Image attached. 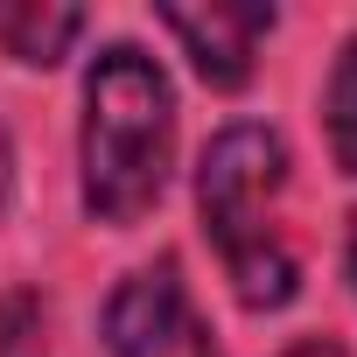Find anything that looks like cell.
Listing matches in <instances>:
<instances>
[{
  "label": "cell",
  "instance_id": "7",
  "mask_svg": "<svg viewBox=\"0 0 357 357\" xmlns=\"http://www.w3.org/2000/svg\"><path fill=\"white\" fill-rule=\"evenodd\" d=\"M8 190H15V147H8V126H0V211H8Z\"/></svg>",
  "mask_w": 357,
  "mask_h": 357
},
{
  "label": "cell",
  "instance_id": "4",
  "mask_svg": "<svg viewBox=\"0 0 357 357\" xmlns=\"http://www.w3.org/2000/svg\"><path fill=\"white\" fill-rule=\"evenodd\" d=\"M161 29L190 50L204 84L238 91L252 77V43L273 29V8H161Z\"/></svg>",
  "mask_w": 357,
  "mask_h": 357
},
{
  "label": "cell",
  "instance_id": "2",
  "mask_svg": "<svg viewBox=\"0 0 357 357\" xmlns=\"http://www.w3.org/2000/svg\"><path fill=\"white\" fill-rule=\"evenodd\" d=\"M280 197H287V147L273 126H225L204 147L197 211L245 308H280L301 287V266L280 238Z\"/></svg>",
  "mask_w": 357,
  "mask_h": 357
},
{
  "label": "cell",
  "instance_id": "8",
  "mask_svg": "<svg viewBox=\"0 0 357 357\" xmlns=\"http://www.w3.org/2000/svg\"><path fill=\"white\" fill-rule=\"evenodd\" d=\"M287 357H343L336 343H301V350H287Z\"/></svg>",
  "mask_w": 357,
  "mask_h": 357
},
{
  "label": "cell",
  "instance_id": "6",
  "mask_svg": "<svg viewBox=\"0 0 357 357\" xmlns=\"http://www.w3.org/2000/svg\"><path fill=\"white\" fill-rule=\"evenodd\" d=\"M329 147H336V168L357 175V43L343 50V63L329 77Z\"/></svg>",
  "mask_w": 357,
  "mask_h": 357
},
{
  "label": "cell",
  "instance_id": "3",
  "mask_svg": "<svg viewBox=\"0 0 357 357\" xmlns=\"http://www.w3.org/2000/svg\"><path fill=\"white\" fill-rule=\"evenodd\" d=\"M105 350L112 357H218L183 273H175V259L161 266H140L112 287L105 301Z\"/></svg>",
  "mask_w": 357,
  "mask_h": 357
},
{
  "label": "cell",
  "instance_id": "5",
  "mask_svg": "<svg viewBox=\"0 0 357 357\" xmlns=\"http://www.w3.org/2000/svg\"><path fill=\"white\" fill-rule=\"evenodd\" d=\"M84 36V15L77 8H0V50L22 56V63H56L70 43Z\"/></svg>",
  "mask_w": 357,
  "mask_h": 357
},
{
  "label": "cell",
  "instance_id": "1",
  "mask_svg": "<svg viewBox=\"0 0 357 357\" xmlns=\"http://www.w3.org/2000/svg\"><path fill=\"white\" fill-rule=\"evenodd\" d=\"M168 161H175L168 70L147 50L112 43L84 77V211L98 225H140L168 190Z\"/></svg>",
  "mask_w": 357,
  "mask_h": 357
},
{
  "label": "cell",
  "instance_id": "9",
  "mask_svg": "<svg viewBox=\"0 0 357 357\" xmlns=\"http://www.w3.org/2000/svg\"><path fill=\"white\" fill-rule=\"evenodd\" d=\"M350 280H357V218H350Z\"/></svg>",
  "mask_w": 357,
  "mask_h": 357
}]
</instances>
